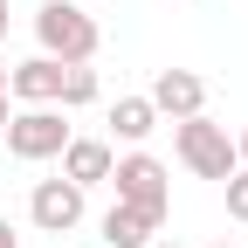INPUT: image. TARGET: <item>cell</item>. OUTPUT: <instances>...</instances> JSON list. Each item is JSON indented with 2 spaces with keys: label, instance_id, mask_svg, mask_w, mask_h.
I'll use <instances>...</instances> for the list:
<instances>
[{
  "label": "cell",
  "instance_id": "1",
  "mask_svg": "<svg viewBox=\"0 0 248 248\" xmlns=\"http://www.w3.org/2000/svg\"><path fill=\"white\" fill-rule=\"evenodd\" d=\"M35 42H42L48 62H97L104 28L90 21L76 0H42V7H35Z\"/></svg>",
  "mask_w": 248,
  "mask_h": 248
},
{
  "label": "cell",
  "instance_id": "2",
  "mask_svg": "<svg viewBox=\"0 0 248 248\" xmlns=\"http://www.w3.org/2000/svg\"><path fill=\"white\" fill-rule=\"evenodd\" d=\"M172 152H179V166L193 172V179H228V172L241 166V159H234V138H228V124H214L207 110L172 124Z\"/></svg>",
  "mask_w": 248,
  "mask_h": 248
},
{
  "label": "cell",
  "instance_id": "3",
  "mask_svg": "<svg viewBox=\"0 0 248 248\" xmlns=\"http://www.w3.org/2000/svg\"><path fill=\"white\" fill-rule=\"evenodd\" d=\"M76 131L62 124V110L55 104H21V110H7V145L21 166H42V159H62V145H69Z\"/></svg>",
  "mask_w": 248,
  "mask_h": 248
},
{
  "label": "cell",
  "instance_id": "4",
  "mask_svg": "<svg viewBox=\"0 0 248 248\" xmlns=\"http://www.w3.org/2000/svg\"><path fill=\"white\" fill-rule=\"evenodd\" d=\"M110 186H117L124 207L152 214V221H166V207H172V179H166V166L152 159L145 145H131L124 159H110Z\"/></svg>",
  "mask_w": 248,
  "mask_h": 248
},
{
  "label": "cell",
  "instance_id": "5",
  "mask_svg": "<svg viewBox=\"0 0 248 248\" xmlns=\"http://www.w3.org/2000/svg\"><path fill=\"white\" fill-rule=\"evenodd\" d=\"M28 221H35L42 234L83 228V186H76V179H35V193H28Z\"/></svg>",
  "mask_w": 248,
  "mask_h": 248
},
{
  "label": "cell",
  "instance_id": "6",
  "mask_svg": "<svg viewBox=\"0 0 248 248\" xmlns=\"http://www.w3.org/2000/svg\"><path fill=\"white\" fill-rule=\"evenodd\" d=\"M145 97H152V110L172 117V124H179V117H200V110H207V76H193V69H159Z\"/></svg>",
  "mask_w": 248,
  "mask_h": 248
},
{
  "label": "cell",
  "instance_id": "7",
  "mask_svg": "<svg viewBox=\"0 0 248 248\" xmlns=\"http://www.w3.org/2000/svg\"><path fill=\"white\" fill-rule=\"evenodd\" d=\"M55 83H62V62L28 55V62L7 69V97H14V104H55Z\"/></svg>",
  "mask_w": 248,
  "mask_h": 248
},
{
  "label": "cell",
  "instance_id": "8",
  "mask_svg": "<svg viewBox=\"0 0 248 248\" xmlns=\"http://www.w3.org/2000/svg\"><path fill=\"white\" fill-rule=\"evenodd\" d=\"M110 159H117V152L104 138H69V145H62V179H76L83 193H90V186L110 179Z\"/></svg>",
  "mask_w": 248,
  "mask_h": 248
},
{
  "label": "cell",
  "instance_id": "9",
  "mask_svg": "<svg viewBox=\"0 0 248 248\" xmlns=\"http://www.w3.org/2000/svg\"><path fill=\"white\" fill-rule=\"evenodd\" d=\"M166 221H152V214H138V207H124V200H110V214L97 221V234L110 241V248H152V234H159Z\"/></svg>",
  "mask_w": 248,
  "mask_h": 248
},
{
  "label": "cell",
  "instance_id": "10",
  "mask_svg": "<svg viewBox=\"0 0 248 248\" xmlns=\"http://www.w3.org/2000/svg\"><path fill=\"white\" fill-rule=\"evenodd\" d=\"M110 131L124 145H145L152 131H159V110H152V97H117L110 104Z\"/></svg>",
  "mask_w": 248,
  "mask_h": 248
},
{
  "label": "cell",
  "instance_id": "11",
  "mask_svg": "<svg viewBox=\"0 0 248 248\" xmlns=\"http://www.w3.org/2000/svg\"><path fill=\"white\" fill-rule=\"evenodd\" d=\"M104 97V76L90 69V62H62V83H55V110H83Z\"/></svg>",
  "mask_w": 248,
  "mask_h": 248
},
{
  "label": "cell",
  "instance_id": "12",
  "mask_svg": "<svg viewBox=\"0 0 248 248\" xmlns=\"http://www.w3.org/2000/svg\"><path fill=\"white\" fill-rule=\"evenodd\" d=\"M221 186H228V214H234V221H248V166H234Z\"/></svg>",
  "mask_w": 248,
  "mask_h": 248
},
{
  "label": "cell",
  "instance_id": "13",
  "mask_svg": "<svg viewBox=\"0 0 248 248\" xmlns=\"http://www.w3.org/2000/svg\"><path fill=\"white\" fill-rule=\"evenodd\" d=\"M0 248H21V241H14V228H7V214H0Z\"/></svg>",
  "mask_w": 248,
  "mask_h": 248
},
{
  "label": "cell",
  "instance_id": "14",
  "mask_svg": "<svg viewBox=\"0 0 248 248\" xmlns=\"http://www.w3.org/2000/svg\"><path fill=\"white\" fill-rule=\"evenodd\" d=\"M234 159H241V166H248V131H234Z\"/></svg>",
  "mask_w": 248,
  "mask_h": 248
},
{
  "label": "cell",
  "instance_id": "15",
  "mask_svg": "<svg viewBox=\"0 0 248 248\" xmlns=\"http://www.w3.org/2000/svg\"><path fill=\"white\" fill-rule=\"evenodd\" d=\"M0 48H7V0H0Z\"/></svg>",
  "mask_w": 248,
  "mask_h": 248
},
{
  "label": "cell",
  "instance_id": "16",
  "mask_svg": "<svg viewBox=\"0 0 248 248\" xmlns=\"http://www.w3.org/2000/svg\"><path fill=\"white\" fill-rule=\"evenodd\" d=\"M0 138H7V97H0Z\"/></svg>",
  "mask_w": 248,
  "mask_h": 248
},
{
  "label": "cell",
  "instance_id": "17",
  "mask_svg": "<svg viewBox=\"0 0 248 248\" xmlns=\"http://www.w3.org/2000/svg\"><path fill=\"white\" fill-rule=\"evenodd\" d=\"M152 248H186V241H152Z\"/></svg>",
  "mask_w": 248,
  "mask_h": 248
},
{
  "label": "cell",
  "instance_id": "18",
  "mask_svg": "<svg viewBox=\"0 0 248 248\" xmlns=\"http://www.w3.org/2000/svg\"><path fill=\"white\" fill-rule=\"evenodd\" d=\"M0 97H7V69H0Z\"/></svg>",
  "mask_w": 248,
  "mask_h": 248
},
{
  "label": "cell",
  "instance_id": "19",
  "mask_svg": "<svg viewBox=\"0 0 248 248\" xmlns=\"http://www.w3.org/2000/svg\"><path fill=\"white\" fill-rule=\"evenodd\" d=\"M214 248H234V241H214Z\"/></svg>",
  "mask_w": 248,
  "mask_h": 248
},
{
  "label": "cell",
  "instance_id": "20",
  "mask_svg": "<svg viewBox=\"0 0 248 248\" xmlns=\"http://www.w3.org/2000/svg\"><path fill=\"white\" fill-rule=\"evenodd\" d=\"M76 7H90V0H76Z\"/></svg>",
  "mask_w": 248,
  "mask_h": 248
}]
</instances>
